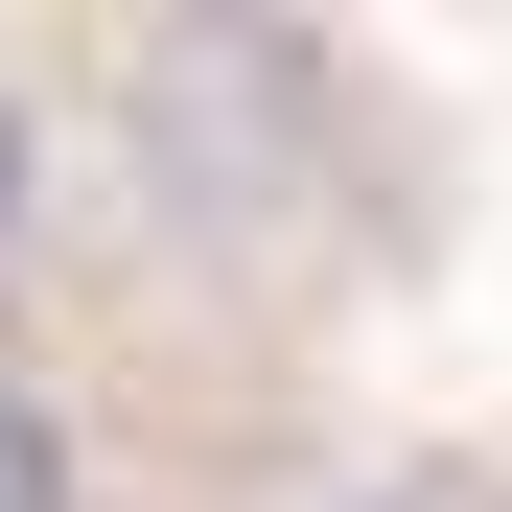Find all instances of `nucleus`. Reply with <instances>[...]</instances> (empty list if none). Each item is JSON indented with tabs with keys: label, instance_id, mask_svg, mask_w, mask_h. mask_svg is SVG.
I'll return each instance as SVG.
<instances>
[{
	"label": "nucleus",
	"instance_id": "1",
	"mask_svg": "<svg viewBox=\"0 0 512 512\" xmlns=\"http://www.w3.org/2000/svg\"><path fill=\"white\" fill-rule=\"evenodd\" d=\"M70 163L140 280H210V303H350L419 256V117L373 47L326 24H256V0H140L47 70Z\"/></svg>",
	"mask_w": 512,
	"mask_h": 512
},
{
	"label": "nucleus",
	"instance_id": "2",
	"mask_svg": "<svg viewBox=\"0 0 512 512\" xmlns=\"http://www.w3.org/2000/svg\"><path fill=\"white\" fill-rule=\"evenodd\" d=\"M233 512H512L489 466H396V443H303V466H256Z\"/></svg>",
	"mask_w": 512,
	"mask_h": 512
}]
</instances>
